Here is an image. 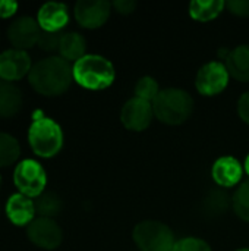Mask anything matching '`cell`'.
<instances>
[{
	"instance_id": "cell-1",
	"label": "cell",
	"mask_w": 249,
	"mask_h": 251,
	"mask_svg": "<svg viewBox=\"0 0 249 251\" xmlns=\"http://www.w3.org/2000/svg\"><path fill=\"white\" fill-rule=\"evenodd\" d=\"M28 79L38 94L54 97L63 94L70 87L73 71L68 60L60 56H51L32 65Z\"/></svg>"
},
{
	"instance_id": "cell-29",
	"label": "cell",
	"mask_w": 249,
	"mask_h": 251,
	"mask_svg": "<svg viewBox=\"0 0 249 251\" xmlns=\"http://www.w3.org/2000/svg\"><path fill=\"white\" fill-rule=\"evenodd\" d=\"M113 7H114L119 13H122V15H131V13L135 10L136 3L132 1V0H116V1L113 3Z\"/></svg>"
},
{
	"instance_id": "cell-18",
	"label": "cell",
	"mask_w": 249,
	"mask_h": 251,
	"mask_svg": "<svg viewBox=\"0 0 249 251\" xmlns=\"http://www.w3.org/2000/svg\"><path fill=\"white\" fill-rule=\"evenodd\" d=\"M87 50V41L85 38L78 32H65L60 38L59 53L60 57H63L68 62H76L81 57L85 56Z\"/></svg>"
},
{
	"instance_id": "cell-2",
	"label": "cell",
	"mask_w": 249,
	"mask_h": 251,
	"mask_svg": "<svg viewBox=\"0 0 249 251\" xmlns=\"http://www.w3.org/2000/svg\"><path fill=\"white\" fill-rule=\"evenodd\" d=\"M72 71L75 82L92 91L109 88L116 78L113 63L100 54H85L73 63Z\"/></svg>"
},
{
	"instance_id": "cell-7",
	"label": "cell",
	"mask_w": 249,
	"mask_h": 251,
	"mask_svg": "<svg viewBox=\"0 0 249 251\" xmlns=\"http://www.w3.org/2000/svg\"><path fill=\"white\" fill-rule=\"evenodd\" d=\"M230 74L223 62H208L204 66L200 68L197 78H195V87L200 94L205 97H213L226 90L229 85Z\"/></svg>"
},
{
	"instance_id": "cell-30",
	"label": "cell",
	"mask_w": 249,
	"mask_h": 251,
	"mask_svg": "<svg viewBox=\"0 0 249 251\" xmlns=\"http://www.w3.org/2000/svg\"><path fill=\"white\" fill-rule=\"evenodd\" d=\"M18 9V3L15 1H0V18H9L12 16Z\"/></svg>"
},
{
	"instance_id": "cell-24",
	"label": "cell",
	"mask_w": 249,
	"mask_h": 251,
	"mask_svg": "<svg viewBox=\"0 0 249 251\" xmlns=\"http://www.w3.org/2000/svg\"><path fill=\"white\" fill-rule=\"evenodd\" d=\"M158 93H160L158 82L151 76L139 78L136 85H135V97L142 99V100L150 101V103L154 101V99L158 96Z\"/></svg>"
},
{
	"instance_id": "cell-23",
	"label": "cell",
	"mask_w": 249,
	"mask_h": 251,
	"mask_svg": "<svg viewBox=\"0 0 249 251\" xmlns=\"http://www.w3.org/2000/svg\"><path fill=\"white\" fill-rule=\"evenodd\" d=\"M232 206L235 213L245 222L249 224V181L244 182L232 199Z\"/></svg>"
},
{
	"instance_id": "cell-17",
	"label": "cell",
	"mask_w": 249,
	"mask_h": 251,
	"mask_svg": "<svg viewBox=\"0 0 249 251\" xmlns=\"http://www.w3.org/2000/svg\"><path fill=\"white\" fill-rule=\"evenodd\" d=\"M22 103L21 90L15 84L0 79V118L9 119L16 116L22 109Z\"/></svg>"
},
{
	"instance_id": "cell-33",
	"label": "cell",
	"mask_w": 249,
	"mask_h": 251,
	"mask_svg": "<svg viewBox=\"0 0 249 251\" xmlns=\"http://www.w3.org/2000/svg\"><path fill=\"white\" fill-rule=\"evenodd\" d=\"M0 188H1V176H0Z\"/></svg>"
},
{
	"instance_id": "cell-16",
	"label": "cell",
	"mask_w": 249,
	"mask_h": 251,
	"mask_svg": "<svg viewBox=\"0 0 249 251\" xmlns=\"http://www.w3.org/2000/svg\"><path fill=\"white\" fill-rule=\"evenodd\" d=\"M225 65L230 78L249 82V44H242L230 50L225 57Z\"/></svg>"
},
{
	"instance_id": "cell-5",
	"label": "cell",
	"mask_w": 249,
	"mask_h": 251,
	"mask_svg": "<svg viewBox=\"0 0 249 251\" xmlns=\"http://www.w3.org/2000/svg\"><path fill=\"white\" fill-rule=\"evenodd\" d=\"M134 241L141 251H173L176 244L172 229L158 221H144L134 228Z\"/></svg>"
},
{
	"instance_id": "cell-3",
	"label": "cell",
	"mask_w": 249,
	"mask_h": 251,
	"mask_svg": "<svg viewBox=\"0 0 249 251\" xmlns=\"http://www.w3.org/2000/svg\"><path fill=\"white\" fill-rule=\"evenodd\" d=\"M153 110L154 116L167 125H181L191 116L194 110V99L189 93L181 88L160 90L154 99Z\"/></svg>"
},
{
	"instance_id": "cell-4",
	"label": "cell",
	"mask_w": 249,
	"mask_h": 251,
	"mask_svg": "<svg viewBox=\"0 0 249 251\" xmlns=\"http://www.w3.org/2000/svg\"><path fill=\"white\" fill-rule=\"evenodd\" d=\"M28 141L32 151L40 157H53L63 147V132L57 122L50 118L38 116L29 126Z\"/></svg>"
},
{
	"instance_id": "cell-27",
	"label": "cell",
	"mask_w": 249,
	"mask_h": 251,
	"mask_svg": "<svg viewBox=\"0 0 249 251\" xmlns=\"http://www.w3.org/2000/svg\"><path fill=\"white\" fill-rule=\"evenodd\" d=\"M227 9L238 16L248 18L249 16V0H230L226 3Z\"/></svg>"
},
{
	"instance_id": "cell-21",
	"label": "cell",
	"mask_w": 249,
	"mask_h": 251,
	"mask_svg": "<svg viewBox=\"0 0 249 251\" xmlns=\"http://www.w3.org/2000/svg\"><path fill=\"white\" fill-rule=\"evenodd\" d=\"M232 200L229 197V194L226 191H223L222 188L213 190L207 194V197L204 199V209L207 213L213 215V216H219L226 213V210L229 209Z\"/></svg>"
},
{
	"instance_id": "cell-11",
	"label": "cell",
	"mask_w": 249,
	"mask_h": 251,
	"mask_svg": "<svg viewBox=\"0 0 249 251\" xmlns=\"http://www.w3.org/2000/svg\"><path fill=\"white\" fill-rule=\"evenodd\" d=\"M41 28L34 18L22 16L15 19L7 28V38L16 50H26L38 44Z\"/></svg>"
},
{
	"instance_id": "cell-14",
	"label": "cell",
	"mask_w": 249,
	"mask_h": 251,
	"mask_svg": "<svg viewBox=\"0 0 249 251\" xmlns=\"http://www.w3.org/2000/svg\"><path fill=\"white\" fill-rule=\"evenodd\" d=\"M37 22L40 28L45 32H59L69 22L68 6L56 1L43 4L38 10Z\"/></svg>"
},
{
	"instance_id": "cell-12",
	"label": "cell",
	"mask_w": 249,
	"mask_h": 251,
	"mask_svg": "<svg viewBox=\"0 0 249 251\" xmlns=\"http://www.w3.org/2000/svg\"><path fill=\"white\" fill-rule=\"evenodd\" d=\"M31 59L23 50H6L0 54V79L1 81H18L31 71Z\"/></svg>"
},
{
	"instance_id": "cell-8",
	"label": "cell",
	"mask_w": 249,
	"mask_h": 251,
	"mask_svg": "<svg viewBox=\"0 0 249 251\" xmlns=\"http://www.w3.org/2000/svg\"><path fill=\"white\" fill-rule=\"evenodd\" d=\"M154 118L153 104L142 99L134 97L128 100L120 110V121L129 131L141 132L145 131Z\"/></svg>"
},
{
	"instance_id": "cell-15",
	"label": "cell",
	"mask_w": 249,
	"mask_h": 251,
	"mask_svg": "<svg viewBox=\"0 0 249 251\" xmlns=\"http://www.w3.org/2000/svg\"><path fill=\"white\" fill-rule=\"evenodd\" d=\"M6 215H7L9 221L13 225L25 226V225H29L34 221V216L37 213H35L34 201L29 197L18 193V194L10 196V199L7 200Z\"/></svg>"
},
{
	"instance_id": "cell-22",
	"label": "cell",
	"mask_w": 249,
	"mask_h": 251,
	"mask_svg": "<svg viewBox=\"0 0 249 251\" xmlns=\"http://www.w3.org/2000/svg\"><path fill=\"white\" fill-rule=\"evenodd\" d=\"M21 154V146L9 134L0 132V168L9 166L18 160Z\"/></svg>"
},
{
	"instance_id": "cell-31",
	"label": "cell",
	"mask_w": 249,
	"mask_h": 251,
	"mask_svg": "<svg viewBox=\"0 0 249 251\" xmlns=\"http://www.w3.org/2000/svg\"><path fill=\"white\" fill-rule=\"evenodd\" d=\"M244 171L248 174V176H249V154L247 156V159H245V163H244Z\"/></svg>"
},
{
	"instance_id": "cell-32",
	"label": "cell",
	"mask_w": 249,
	"mask_h": 251,
	"mask_svg": "<svg viewBox=\"0 0 249 251\" xmlns=\"http://www.w3.org/2000/svg\"><path fill=\"white\" fill-rule=\"evenodd\" d=\"M236 251H249V249L247 247V249H239V250H236Z\"/></svg>"
},
{
	"instance_id": "cell-26",
	"label": "cell",
	"mask_w": 249,
	"mask_h": 251,
	"mask_svg": "<svg viewBox=\"0 0 249 251\" xmlns=\"http://www.w3.org/2000/svg\"><path fill=\"white\" fill-rule=\"evenodd\" d=\"M60 38H62L60 32H45V31H43L37 46L44 51H54V50H59Z\"/></svg>"
},
{
	"instance_id": "cell-6",
	"label": "cell",
	"mask_w": 249,
	"mask_h": 251,
	"mask_svg": "<svg viewBox=\"0 0 249 251\" xmlns=\"http://www.w3.org/2000/svg\"><path fill=\"white\" fill-rule=\"evenodd\" d=\"M13 182L21 194L29 199H37L44 193L47 175L38 162L26 159L15 168Z\"/></svg>"
},
{
	"instance_id": "cell-20",
	"label": "cell",
	"mask_w": 249,
	"mask_h": 251,
	"mask_svg": "<svg viewBox=\"0 0 249 251\" xmlns=\"http://www.w3.org/2000/svg\"><path fill=\"white\" fill-rule=\"evenodd\" d=\"M34 206H35V213L38 215V218L53 219L62 210V200L54 193H43L40 197H37V200L34 201Z\"/></svg>"
},
{
	"instance_id": "cell-13",
	"label": "cell",
	"mask_w": 249,
	"mask_h": 251,
	"mask_svg": "<svg viewBox=\"0 0 249 251\" xmlns=\"http://www.w3.org/2000/svg\"><path fill=\"white\" fill-rule=\"evenodd\" d=\"M244 172V166L238 159L232 156H223L214 162L211 176L220 188H232L241 182Z\"/></svg>"
},
{
	"instance_id": "cell-9",
	"label": "cell",
	"mask_w": 249,
	"mask_h": 251,
	"mask_svg": "<svg viewBox=\"0 0 249 251\" xmlns=\"http://www.w3.org/2000/svg\"><path fill=\"white\" fill-rule=\"evenodd\" d=\"M26 235L32 244L44 250H54L60 246L63 234L60 226L47 218H37L26 226Z\"/></svg>"
},
{
	"instance_id": "cell-19",
	"label": "cell",
	"mask_w": 249,
	"mask_h": 251,
	"mask_svg": "<svg viewBox=\"0 0 249 251\" xmlns=\"http://www.w3.org/2000/svg\"><path fill=\"white\" fill-rule=\"evenodd\" d=\"M225 7H226V3L223 0H208V1L195 0V1H191L189 4V15L194 21L210 22L216 19L223 12Z\"/></svg>"
},
{
	"instance_id": "cell-28",
	"label": "cell",
	"mask_w": 249,
	"mask_h": 251,
	"mask_svg": "<svg viewBox=\"0 0 249 251\" xmlns=\"http://www.w3.org/2000/svg\"><path fill=\"white\" fill-rule=\"evenodd\" d=\"M238 113L241 119L249 125V91L244 93L238 101Z\"/></svg>"
},
{
	"instance_id": "cell-10",
	"label": "cell",
	"mask_w": 249,
	"mask_h": 251,
	"mask_svg": "<svg viewBox=\"0 0 249 251\" xmlns=\"http://www.w3.org/2000/svg\"><path fill=\"white\" fill-rule=\"evenodd\" d=\"M112 12V4L106 0H79L73 7L78 24L88 29L100 28L106 24Z\"/></svg>"
},
{
	"instance_id": "cell-25",
	"label": "cell",
	"mask_w": 249,
	"mask_h": 251,
	"mask_svg": "<svg viewBox=\"0 0 249 251\" xmlns=\"http://www.w3.org/2000/svg\"><path fill=\"white\" fill-rule=\"evenodd\" d=\"M173 251H211V247L201 238L188 237L176 241Z\"/></svg>"
}]
</instances>
